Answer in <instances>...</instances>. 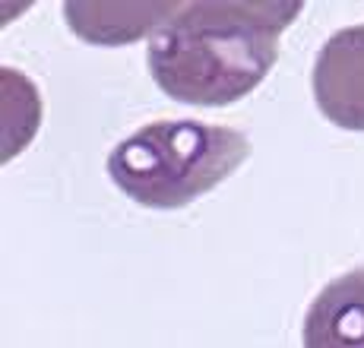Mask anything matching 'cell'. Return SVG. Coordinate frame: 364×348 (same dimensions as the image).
I'll return each mask as SVG.
<instances>
[{"instance_id":"277c9868","label":"cell","mask_w":364,"mask_h":348,"mask_svg":"<svg viewBox=\"0 0 364 348\" xmlns=\"http://www.w3.org/2000/svg\"><path fill=\"white\" fill-rule=\"evenodd\" d=\"M304 348H364V266L320 288L304 313Z\"/></svg>"},{"instance_id":"5b68a950","label":"cell","mask_w":364,"mask_h":348,"mask_svg":"<svg viewBox=\"0 0 364 348\" xmlns=\"http://www.w3.org/2000/svg\"><path fill=\"white\" fill-rule=\"evenodd\" d=\"M178 4H67L64 16L80 38L92 45H124L156 32Z\"/></svg>"},{"instance_id":"7a4b0ae2","label":"cell","mask_w":364,"mask_h":348,"mask_svg":"<svg viewBox=\"0 0 364 348\" xmlns=\"http://www.w3.org/2000/svg\"><path fill=\"white\" fill-rule=\"evenodd\" d=\"M247 156V136L232 127L159 121L114 146L108 156V174L133 203L181 209L219 187Z\"/></svg>"},{"instance_id":"6da1fadb","label":"cell","mask_w":364,"mask_h":348,"mask_svg":"<svg viewBox=\"0 0 364 348\" xmlns=\"http://www.w3.org/2000/svg\"><path fill=\"white\" fill-rule=\"evenodd\" d=\"M298 0H193L149 35V73L168 99L222 108L250 95L279 58Z\"/></svg>"},{"instance_id":"3957f363","label":"cell","mask_w":364,"mask_h":348,"mask_svg":"<svg viewBox=\"0 0 364 348\" xmlns=\"http://www.w3.org/2000/svg\"><path fill=\"white\" fill-rule=\"evenodd\" d=\"M314 102L342 130L364 134V26L326 38L314 64Z\"/></svg>"}]
</instances>
